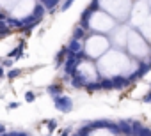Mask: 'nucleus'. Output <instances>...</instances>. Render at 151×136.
<instances>
[{
  "instance_id": "1",
  "label": "nucleus",
  "mask_w": 151,
  "mask_h": 136,
  "mask_svg": "<svg viewBox=\"0 0 151 136\" xmlns=\"http://www.w3.org/2000/svg\"><path fill=\"white\" fill-rule=\"evenodd\" d=\"M53 104H55V108L59 110V111H62V113H68V111H71V108H73V101H71V97H68V96H53Z\"/></svg>"
},
{
  "instance_id": "2",
  "label": "nucleus",
  "mask_w": 151,
  "mask_h": 136,
  "mask_svg": "<svg viewBox=\"0 0 151 136\" xmlns=\"http://www.w3.org/2000/svg\"><path fill=\"white\" fill-rule=\"evenodd\" d=\"M133 134L135 136H151V129L144 127V124H140L139 120H133Z\"/></svg>"
},
{
  "instance_id": "3",
  "label": "nucleus",
  "mask_w": 151,
  "mask_h": 136,
  "mask_svg": "<svg viewBox=\"0 0 151 136\" xmlns=\"http://www.w3.org/2000/svg\"><path fill=\"white\" fill-rule=\"evenodd\" d=\"M39 21H41V18H37V16H34V14H30V16H27V18H23V20H22V27H25V28H34Z\"/></svg>"
},
{
  "instance_id": "4",
  "label": "nucleus",
  "mask_w": 151,
  "mask_h": 136,
  "mask_svg": "<svg viewBox=\"0 0 151 136\" xmlns=\"http://www.w3.org/2000/svg\"><path fill=\"white\" fill-rule=\"evenodd\" d=\"M121 134H133V120H119Z\"/></svg>"
},
{
  "instance_id": "5",
  "label": "nucleus",
  "mask_w": 151,
  "mask_h": 136,
  "mask_svg": "<svg viewBox=\"0 0 151 136\" xmlns=\"http://www.w3.org/2000/svg\"><path fill=\"white\" fill-rule=\"evenodd\" d=\"M71 85H73L75 89H80V87H86V85H87V80H86L82 74L75 73V74H73V78H71Z\"/></svg>"
},
{
  "instance_id": "6",
  "label": "nucleus",
  "mask_w": 151,
  "mask_h": 136,
  "mask_svg": "<svg viewBox=\"0 0 151 136\" xmlns=\"http://www.w3.org/2000/svg\"><path fill=\"white\" fill-rule=\"evenodd\" d=\"M112 81H114V89H124L132 83L130 78H124V76H114Z\"/></svg>"
},
{
  "instance_id": "7",
  "label": "nucleus",
  "mask_w": 151,
  "mask_h": 136,
  "mask_svg": "<svg viewBox=\"0 0 151 136\" xmlns=\"http://www.w3.org/2000/svg\"><path fill=\"white\" fill-rule=\"evenodd\" d=\"M68 51H71V53H78V51H82V42H80V39L73 37V39L69 41V44H68Z\"/></svg>"
},
{
  "instance_id": "8",
  "label": "nucleus",
  "mask_w": 151,
  "mask_h": 136,
  "mask_svg": "<svg viewBox=\"0 0 151 136\" xmlns=\"http://www.w3.org/2000/svg\"><path fill=\"white\" fill-rule=\"evenodd\" d=\"M149 71H151V62H149V64H140L139 69L135 71V74H137V78H142V76H146Z\"/></svg>"
},
{
  "instance_id": "9",
  "label": "nucleus",
  "mask_w": 151,
  "mask_h": 136,
  "mask_svg": "<svg viewBox=\"0 0 151 136\" xmlns=\"http://www.w3.org/2000/svg\"><path fill=\"white\" fill-rule=\"evenodd\" d=\"M66 57H68V46H64V48L57 53V57H55V64H57V65H60V64L64 62V58H66Z\"/></svg>"
},
{
  "instance_id": "10",
  "label": "nucleus",
  "mask_w": 151,
  "mask_h": 136,
  "mask_svg": "<svg viewBox=\"0 0 151 136\" xmlns=\"http://www.w3.org/2000/svg\"><path fill=\"white\" fill-rule=\"evenodd\" d=\"M45 11H46V7L39 2V4H36V7H34V11H32V14L34 16H37V18H43V14H45Z\"/></svg>"
},
{
  "instance_id": "11",
  "label": "nucleus",
  "mask_w": 151,
  "mask_h": 136,
  "mask_svg": "<svg viewBox=\"0 0 151 136\" xmlns=\"http://www.w3.org/2000/svg\"><path fill=\"white\" fill-rule=\"evenodd\" d=\"M39 2L46 7V9H50V11H53L55 7H57V4H59V0H39Z\"/></svg>"
},
{
  "instance_id": "12",
  "label": "nucleus",
  "mask_w": 151,
  "mask_h": 136,
  "mask_svg": "<svg viewBox=\"0 0 151 136\" xmlns=\"http://www.w3.org/2000/svg\"><path fill=\"white\" fill-rule=\"evenodd\" d=\"M101 89H103V90H112V89H114L112 78H103V80H101Z\"/></svg>"
},
{
  "instance_id": "13",
  "label": "nucleus",
  "mask_w": 151,
  "mask_h": 136,
  "mask_svg": "<svg viewBox=\"0 0 151 136\" xmlns=\"http://www.w3.org/2000/svg\"><path fill=\"white\" fill-rule=\"evenodd\" d=\"M84 35H86V28H84V27H77V28L73 30V37H77V39H82Z\"/></svg>"
},
{
  "instance_id": "14",
  "label": "nucleus",
  "mask_w": 151,
  "mask_h": 136,
  "mask_svg": "<svg viewBox=\"0 0 151 136\" xmlns=\"http://www.w3.org/2000/svg\"><path fill=\"white\" fill-rule=\"evenodd\" d=\"M86 89H87L89 92H94V90H100V89H101V81H94V83H87V85H86Z\"/></svg>"
},
{
  "instance_id": "15",
  "label": "nucleus",
  "mask_w": 151,
  "mask_h": 136,
  "mask_svg": "<svg viewBox=\"0 0 151 136\" xmlns=\"http://www.w3.org/2000/svg\"><path fill=\"white\" fill-rule=\"evenodd\" d=\"M22 51H23V46H18V48H14V50L9 53V57H13V58H20V57H22Z\"/></svg>"
},
{
  "instance_id": "16",
  "label": "nucleus",
  "mask_w": 151,
  "mask_h": 136,
  "mask_svg": "<svg viewBox=\"0 0 151 136\" xmlns=\"http://www.w3.org/2000/svg\"><path fill=\"white\" fill-rule=\"evenodd\" d=\"M46 92L52 94V96H59V94H60V87H57V85H50V87L46 89Z\"/></svg>"
},
{
  "instance_id": "17",
  "label": "nucleus",
  "mask_w": 151,
  "mask_h": 136,
  "mask_svg": "<svg viewBox=\"0 0 151 136\" xmlns=\"http://www.w3.org/2000/svg\"><path fill=\"white\" fill-rule=\"evenodd\" d=\"M6 21H7V25H11V27H22V21H18V20H14V18H6Z\"/></svg>"
},
{
  "instance_id": "18",
  "label": "nucleus",
  "mask_w": 151,
  "mask_h": 136,
  "mask_svg": "<svg viewBox=\"0 0 151 136\" xmlns=\"http://www.w3.org/2000/svg\"><path fill=\"white\" fill-rule=\"evenodd\" d=\"M20 74H22V69H11V71L7 73V76H9L11 80H13V78H18Z\"/></svg>"
},
{
  "instance_id": "19",
  "label": "nucleus",
  "mask_w": 151,
  "mask_h": 136,
  "mask_svg": "<svg viewBox=\"0 0 151 136\" xmlns=\"http://www.w3.org/2000/svg\"><path fill=\"white\" fill-rule=\"evenodd\" d=\"M46 125H48V131H55V127H57V120H53V118H52V120H48V122H46Z\"/></svg>"
},
{
  "instance_id": "20",
  "label": "nucleus",
  "mask_w": 151,
  "mask_h": 136,
  "mask_svg": "<svg viewBox=\"0 0 151 136\" xmlns=\"http://www.w3.org/2000/svg\"><path fill=\"white\" fill-rule=\"evenodd\" d=\"M25 99H27V103H34V99H36L34 92H27V94H25Z\"/></svg>"
},
{
  "instance_id": "21",
  "label": "nucleus",
  "mask_w": 151,
  "mask_h": 136,
  "mask_svg": "<svg viewBox=\"0 0 151 136\" xmlns=\"http://www.w3.org/2000/svg\"><path fill=\"white\" fill-rule=\"evenodd\" d=\"M29 132H25V131H11L9 132V136H27Z\"/></svg>"
},
{
  "instance_id": "22",
  "label": "nucleus",
  "mask_w": 151,
  "mask_h": 136,
  "mask_svg": "<svg viewBox=\"0 0 151 136\" xmlns=\"http://www.w3.org/2000/svg\"><path fill=\"white\" fill-rule=\"evenodd\" d=\"M142 103H146V104H149V103H151V90H149V92L142 97Z\"/></svg>"
},
{
  "instance_id": "23",
  "label": "nucleus",
  "mask_w": 151,
  "mask_h": 136,
  "mask_svg": "<svg viewBox=\"0 0 151 136\" xmlns=\"http://www.w3.org/2000/svg\"><path fill=\"white\" fill-rule=\"evenodd\" d=\"M11 64H13V60H11V58H7V60H4V64H2V65H4V67H11Z\"/></svg>"
},
{
  "instance_id": "24",
  "label": "nucleus",
  "mask_w": 151,
  "mask_h": 136,
  "mask_svg": "<svg viewBox=\"0 0 151 136\" xmlns=\"http://www.w3.org/2000/svg\"><path fill=\"white\" fill-rule=\"evenodd\" d=\"M18 106H20L18 103H11V104H9V108H11V110H14V108H18Z\"/></svg>"
},
{
  "instance_id": "25",
  "label": "nucleus",
  "mask_w": 151,
  "mask_h": 136,
  "mask_svg": "<svg viewBox=\"0 0 151 136\" xmlns=\"http://www.w3.org/2000/svg\"><path fill=\"white\" fill-rule=\"evenodd\" d=\"M0 134H6V125L0 124Z\"/></svg>"
},
{
  "instance_id": "26",
  "label": "nucleus",
  "mask_w": 151,
  "mask_h": 136,
  "mask_svg": "<svg viewBox=\"0 0 151 136\" xmlns=\"http://www.w3.org/2000/svg\"><path fill=\"white\" fill-rule=\"evenodd\" d=\"M0 78H4V65H0Z\"/></svg>"
},
{
  "instance_id": "27",
  "label": "nucleus",
  "mask_w": 151,
  "mask_h": 136,
  "mask_svg": "<svg viewBox=\"0 0 151 136\" xmlns=\"http://www.w3.org/2000/svg\"><path fill=\"white\" fill-rule=\"evenodd\" d=\"M0 20H6V14L4 13H0Z\"/></svg>"
}]
</instances>
